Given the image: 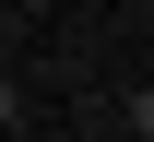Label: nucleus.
Returning <instances> with one entry per match:
<instances>
[{
	"label": "nucleus",
	"instance_id": "obj_1",
	"mask_svg": "<svg viewBox=\"0 0 154 142\" xmlns=\"http://www.w3.org/2000/svg\"><path fill=\"white\" fill-rule=\"evenodd\" d=\"M12 119H24V83H12V71H0V130H12Z\"/></svg>",
	"mask_w": 154,
	"mask_h": 142
},
{
	"label": "nucleus",
	"instance_id": "obj_2",
	"mask_svg": "<svg viewBox=\"0 0 154 142\" xmlns=\"http://www.w3.org/2000/svg\"><path fill=\"white\" fill-rule=\"evenodd\" d=\"M131 142H154V95H142V107H131Z\"/></svg>",
	"mask_w": 154,
	"mask_h": 142
}]
</instances>
